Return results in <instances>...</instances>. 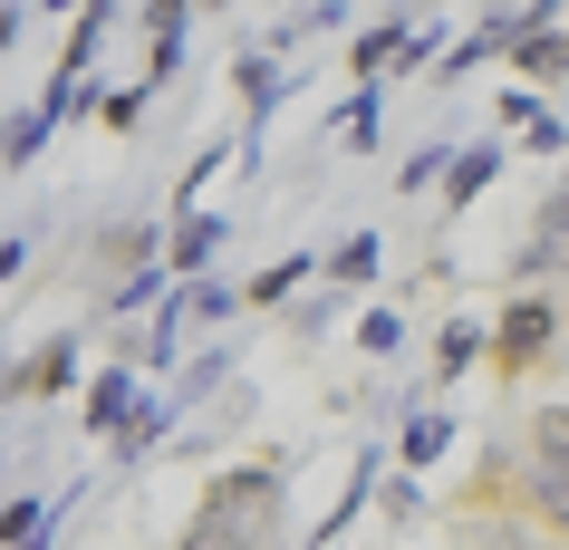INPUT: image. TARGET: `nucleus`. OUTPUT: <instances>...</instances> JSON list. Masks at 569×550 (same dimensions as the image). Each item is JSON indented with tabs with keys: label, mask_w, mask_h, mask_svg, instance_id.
Listing matches in <instances>:
<instances>
[{
	"label": "nucleus",
	"mask_w": 569,
	"mask_h": 550,
	"mask_svg": "<svg viewBox=\"0 0 569 550\" xmlns=\"http://www.w3.org/2000/svg\"><path fill=\"white\" fill-rule=\"evenodd\" d=\"M174 550H280V473L270 463H241V473H212L193 521L174 531Z\"/></svg>",
	"instance_id": "nucleus-1"
},
{
	"label": "nucleus",
	"mask_w": 569,
	"mask_h": 550,
	"mask_svg": "<svg viewBox=\"0 0 569 550\" xmlns=\"http://www.w3.org/2000/svg\"><path fill=\"white\" fill-rule=\"evenodd\" d=\"M39 146H49V117H39V107H20V117L0 126V164H10V174H20V164H30Z\"/></svg>",
	"instance_id": "nucleus-18"
},
{
	"label": "nucleus",
	"mask_w": 569,
	"mask_h": 550,
	"mask_svg": "<svg viewBox=\"0 0 569 550\" xmlns=\"http://www.w3.org/2000/svg\"><path fill=\"white\" fill-rule=\"evenodd\" d=\"M445 444H453V416H425V406L406 416V434H396V454H406V473H425V463L445 454Z\"/></svg>",
	"instance_id": "nucleus-15"
},
{
	"label": "nucleus",
	"mask_w": 569,
	"mask_h": 550,
	"mask_svg": "<svg viewBox=\"0 0 569 550\" xmlns=\"http://www.w3.org/2000/svg\"><path fill=\"white\" fill-rule=\"evenodd\" d=\"M521 463H569V406H531L521 416Z\"/></svg>",
	"instance_id": "nucleus-11"
},
{
	"label": "nucleus",
	"mask_w": 569,
	"mask_h": 550,
	"mask_svg": "<svg viewBox=\"0 0 569 550\" xmlns=\"http://www.w3.org/2000/svg\"><path fill=\"white\" fill-rule=\"evenodd\" d=\"M319 261H329V251H290V261H270V271L251 280V290H241V300H251V309H290V290H300V280L319 271Z\"/></svg>",
	"instance_id": "nucleus-12"
},
{
	"label": "nucleus",
	"mask_w": 569,
	"mask_h": 550,
	"mask_svg": "<svg viewBox=\"0 0 569 550\" xmlns=\"http://www.w3.org/2000/svg\"><path fill=\"white\" fill-rule=\"evenodd\" d=\"M174 397H146V406H136V426H126L117 434V463H146V454H164V444H174Z\"/></svg>",
	"instance_id": "nucleus-8"
},
{
	"label": "nucleus",
	"mask_w": 569,
	"mask_h": 550,
	"mask_svg": "<svg viewBox=\"0 0 569 550\" xmlns=\"http://www.w3.org/2000/svg\"><path fill=\"white\" fill-rule=\"evenodd\" d=\"M406 49H416V20H406V10H387V20H367V30L348 39V68H358V88H377L387 68H406Z\"/></svg>",
	"instance_id": "nucleus-4"
},
{
	"label": "nucleus",
	"mask_w": 569,
	"mask_h": 550,
	"mask_svg": "<svg viewBox=\"0 0 569 550\" xmlns=\"http://www.w3.org/2000/svg\"><path fill=\"white\" fill-rule=\"evenodd\" d=\"M59 512H68V502H59ZM59 512H49V521H39V531H30V541H10V550H49V531H59Z\"/></svg>",
	"instance_id": "nucleus-26"
},
{
	"label": "nucleus",
	"mask_w": 569,
	"mask_h": 550,
	"mask_svg": "<svg viewBox=\"0 0 569 550\" xmlns=\"http://www.w3.org/2000/svg\"><path fill=\"white\" fill-rule=\"evenodd\" d=\"M435 174H445V146H416L406 164H396V193H425Z\"/></svg>",
	"instance_id": "nucleus-22"
},
{
	"label": "nucleus",
	"mask_w": 569,
	"mask_h": 550,
	"mask_svg": "<svg viewBox=\"0 0 569 550\" xmlns=\"http://www.w3.org/2000/svg\"><path fill=\"white\" fill-rule=\"evenodd\" d=\"M222 377H232V348H212V358H193V367L174 377V416H183V406H203L212 387H222Z\"/></svg>",
	"instance_id": "nucleus-19"
},
{
	"label": "nucleus",
	"mask_w": 569,
	"mask_h": 550,
	"mask_svg": "<svg viewBox=\"0 0 569 550\" xmlns=\"http://www.w3.org/2000/svg\"><path fill=\"white\" fill-rule=\"evenodd\" d=\"M358 348H367L377 367H387L396 348H406V319H396V309H358Z\"/></svg>",
	"instance_id": "nucleus-20"
},
{
	"label": "nucleus",
	"mask_w": 569,
	"mask_h": 550,
	"mask_svg": "<svg viewBox=\"0 0 569 550\" xmlns=\"http://www.w3.org/2000/svg\"><path fill=\"white\" fill-rule=\"evenodd\" d=\"M540 280H569V183L540 193L531 232H521V251H511V290H540Z\"/></svg>",
	"instance_id": "nucleus-3"
},
{
	"label": "nucleus",
	"mask_w": 569,
	"mask_h": 550,
	"mask_svg": "<svg viewBox=\"0 0 569 550\" xmlns=\"http://www.w3.org/2000/svg\"><path fill=\"white\" fill-rule=\"evenodd\" d=\"M492 174H502V146H463V154H453V183H445V213H463Z\"/></svg>",
	"instance_id": "nucleus-14"
},
{
	"label": "nucleus",
	"mask_w": 569,
	"mask_h": 550,
	"mask_svg": "<svg viewBox=\"0 0 569 550\" xmlns=\"http://www.w3.org/2000/svg\"><path fill=\"white\" fill-rule=\"evenodd\" d=\"M319 30H348V10H280V20L261 30V59H300Z\"/></svg>",
	"instance_id": "nucleus-9"
},
{
	"label": "nucleus",
	"mask_w": 569,
	"mask_h": 550,
	"mask_svg": "<svg viewBox=\"0 0 569 550\" xmlns=\"http://www.w3.org/2000/svg\"><path fill=\"white\" fill-rule=\"evenodd\" d=\"M136 406H146V397H136V367L117 358V367H107V377H97V387H88V426L107 434V444H117V434L136 426Z\"/></svg>",
	"instance_id": "nucleus-6"
},
{
	"label": "nucleus",
	"mask_w": 569,
	"mask_h": 550,
	"mask_svg": "<svg viewBox=\"0 0 569 550\" xmlns=\"http://www.w3.org/2000/svg\"><path fill=\"white\" fill-rule=\"evenodd\" d=\"M550 358H560V300H550V290H511V309L492 319V358L482 367H502L511 387H521V377L550 367Z\"/></svg>",
	"instance_id": "nucleus-2"
},
{
	"label": "nucleus",
	"mask_w": 569,
	"mask_h": 550,
	"mask_svg": "<svg viewBox=\"0 0 569 550\" xmlns=\"http://www.w3.org/2000/svg\"><path fill=\"white\" fill-rule=\"evenodd\" d=\"M511 68H521V78H569V30H560V10H540V30L511 49Z\"/></svg>",
	"instance_id": "nucleus-10"
},
{
	"label": "nucleus",
	"mask_w": 569,
	"mask_h": 550,
	"mask_svg": "<svg viewBox=\"0 0 569 550\" xmlns=\"http://www.w3.org/2000/svg\"><path fill=\"white\" fill-rule=\"evenodd\" d=\"M377 261H387V242H377V232H348V242H338L319 271H329L338 290H367V280H377Z\"/></svg>",
	"instance_id": "nucleus-13"
},
{
	"label": "nucleus",
	"mask_w": 569,
	"mask_h": 550,
	"mask_svg": "<svg viewBox=\"0 0 569 550\" xmlns=\"http://www.w3.org/2000/svg\"><path fill=\"white\" fill-rule=\"evenodd\" d=\"M280 88H290V78H280V59H261V49H251V59H241V97H251V136L270 126V107H280Z\"/></svg>",
	"instance_id": "nucleus-17"
},
{
	"label": "nucleus",
	"mask_w": 569,
	"mask_h": 550,
	"mask_svg": "<svg viewBox=\"0 0 569 550\" xmlns=\"http://www.w3.org/2000/svg\"><path fill=\"white\" fill-rule=\"evenodd\" d=\"M521 146H531V154H569V126H560V117H550V107H540V117H531V126H521Z\"/></svg>",
	"instance_id": "nucleus-24"
},
{
	"label": "nucleus",
	"mask_w": 569,
	"mask_h": 550,
	"mask_svg": "<svg viewBox=\"0 0 569 550\" xmlns=\"http://www.w3.org/2000/svg\"><path fill=\"white\" fill-rule=\"evenodd\" d=\"M20 261H30V242H20V232H0V280H20Z\"/></svg>",
	"instance_id": "nucleus-25"
},
{
	"label": "nucleus",
	"mask_w": 569,
	"mask_h": 550,
	"mask_svg": "<svg viewBox=\"0 0 569 550\" xmlns=\"http://www.w3.org/2000/svg\"><path fill=\"white\" fill-rule=\"evenodd\" d=\"M97 117L117 126V136H136V117H146V88H107V97H97Z\"/></svg>",
	"instance_id": "nucleus-21"
},
{
	"label": "nucleus",
	"mask_w": 569,
	"mask_h": 550,
	"mask_svg": "<svg viewBox=\"0 0 569 550\" xmlns=\"http://www.w3.org/2000/svg\"><path fill=\"white\" fill-rule=\"evenodd\" d=\"M377 502H387V521H416L425 512V483H416V473H396V483H377Z\"/></svg>",
	"instance_id": "nucleus-23"
},
{
	"label": "nucleus",
	"mask_w": 569,
	"mask_h": 550,
	"mask_svg": "<svg viewBox=\"0 0 569 550\" xmlns=\"http://www.w3.org/2000/svg\"><path fill=\"white\" fill-rule=\"evenodd\" d=\"M117 30V10H88V20H78V30H68V49H59V68H49V78H68V88H78V78H88V59H97V39Z\"/></svg>",
	"instance_id": "nucleus-16"
},
{
	"label": "nucleus",
	"mask_w": 569,
	"mask_h": 550,
	"mask_svg": "<svg viewBox=\"0 0 569 550\" xmlns=\"http://www.w3.org/2000/svg\"><path fill=\"white\" fill-rule=\"evenodd\" d=\"M212 251H222V213H174V232H164V271H174V280H212Z\"/></svg>",
	"instance_id": "nucleus-5"
},
{
	"label": "nucleus",
	"mask_w": 569,
	"mask_h": 550,
	"mask_svg": "<svg viewBox=\"0 0 569 550\" xmlns=\"http://www.w3.org/2000/svg\"><path fill=\"white\" fill-rule=\"evenodd\" d=\"M492 358V329L482 319H445V338H435V387H453L463 367H482Z\"/></svg>",
	"instance_id": "nucleus-7"
}]
</instances>
